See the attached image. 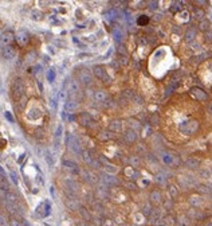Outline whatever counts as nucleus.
Segmentation results:
<instances>
[{"instance_id": "nucleus-1", "label": "nucleus", "mask_w": 212, "mask_h": 226, "mask_svg": "<svg viewBox=\"0 0 212 226\" xmlns=\"http://www.w3.org/2000/svg\"><path fill=\"white\" fill-rule=\"evenodd\" d=\"M178 129H180V132L184 133V135L191 136V135H193V133L198 132V129H199V121H196V120L184 121V123H181L180 125H178Z\"/></svg>"}, {"instance_id": "nucleus-2", "label": "nucleus", "mask_w": 212, "mask_h": 226, "mask_svg": "<svg viewBox=\"0 0 212 226\" xmlns=\"http://www.w3.org/2000/svg\"><path fill=\"white\" fill-rule=\"evenodd\" d=\"M26 88H24V82L20 78H16L12 82V86H11V93H12V98L15 101L20 100L24 96Z\"/></svg>"}, {"instance_id": "nucleus-3", "label": "nucleus", "mask_w": 212, "mask_h": 226, "mask_svg": "<svg viewBox=\"0 0 212 226\" xmlns=\"http://www.w3.org/2000/svg\"><path fill=\"white\" fill-rule=\"evenodd\" d=\"M93 74H94L95 78H98L99 81H105V82H109L110 78L106 73V69L103 68L102 65H95L93 68Z\"/></svg>"}, {"instance_id": "nucleus-4", "label": "nucleus", "mask_w": 212, "mask_h": 226, "mask_svg": "<svg viewBox=\"0 0 212 226\" xmlns=\"http://www.w3.org/2000/svg\"><path fill=\"white\" fill-rule=\"evenodd\" d=\"M14 39H15V34L12 31L3 32V34L0 35V47L4 49V47H7V46H11V43L14 42Z\"/></svg>"}, {"instance_id": "nucleus-5", "label": "nucleus", "mask_w": 212, "mask_h": 226, "mask_svg": "<svg viewBox=\"0 0 212 226\" xmlns=\"http://www.w3.org/2000/svg\"><path fill=\"white\" fill-rule=\"evenodd\" d=\"M78 81H79V84H82V85H90L91 81H93L91 73L86 69L79 70V73H78Z\"/></svg>"}, {"instance_id": "nucleus-6", "label": "nucleus", "mask_w": 212, "mask_h": 226, "mask_svg": "<svg viewBox=\"0 0 212 226\" xmlns=\"http://www.w3.org/2000/svg\"><path fill=\"white\" fill-rule=\"evenodd\" d=\"M78 123H79L82 127H86V128H90L94 125V120H93L91 114L89 113H81L78 116Z\"/></svg>"}, {"instance_id": "nucleus-7", "label": "nucleus", "mask_w": 212, "mask_h": 226, "mask_svg": "<svg viewBox=\"0 0 212 226\" xmlns=\"http://www.w3.org/2000/svg\"><path fill=\"white\" fill-rule=\"evenodd\" d=\"M149 203L152 206H158L160 203H162V194L160 190H152L149 194Z\"/></svg>"}, {"instance_id": "nucleus-8", "label": "nucleus", "mask_w": 212, "mask_h": 226, "mask_svg": "<svg viewBox=\"0 0 212 226\" xmlns=\"http://www.w3.org/2000/svg\"><path fill=\"white\" fill-rule=\"evenodd\" d=\"M161 160L168 166H177L178 164V158L176 156V155L170 154V152H162Z\"/></svg>"}, {"instance_id": "nucleus-9", "label": "nucleus", "mask_w": 212, "mask_h": 226, "mask_svg": "<svg viewBox=\"0 0 212 226\" xmlns=\"http://www.w3.org/2000/svg\"><path fill=\"white\" fill-rule=\"evenodd\" d=\"M191 96L192 97H195L196 100H199V101H206V100L208 98V94L206 93V92L203 90V89H200V88H192L191 89Z\"/></svg>"}, {"instance_id": "nucleus-10", "label": "nucleus", "mask_w": 212, "mask_h": 226, "mask_svg": "<svg viewBox=\"0 0 212 226\" xmlns=\"http://www.w3.org/2000/svg\"><path fill=\"white\" fill-rule=\"evenodd\" d=\"M124 128V121L121 118H113L109 123V131L110 132H121Z\"/></svg>"}, {"instance_id": "nucleus-11", "label": "nucleus", "mask_w": 212, "mask_h": 226, "mask_svg": "<svg viewBox=\"0 0 212 226\" xmlns=\"http://www.w3.org/2000/svg\"><path fill=\"white\" fill-rule=\"evenodd\" d=\"M124 139H125L128 143L133 144V143H136L137 140H138V135H137L136 131H133V129L128 128V129H126V131L124 132Z\"/></svg>"}, {"instance_id": "nucleus-12", "label": "nucleus", "mask_w": 212, "mask_h": 226, "mask_svg": "<svg viewBox=\"0 0 212 226\" xmlns=\"http://www.w3.org/2000/svg\"><path fill=\"white\" fill-rule=\"evenodd\" d=\"M101 179H102V182L106 184V186H116V184H118V179L114 175H111V174H107V172H105V174H102V176H101Z\"/></svg>"}, {"instance_id": "nucleus-13", "label": "nucleus", "mask_w": 212, "mask_h": 226, "mask_svg": "<svg viewBox=\"0 0 212 226\" xmlns=\"http://www.w3.org/2000/svg\"><path fill=\"white\" fill-rule=\"evenodd\" d=\"M2 55H3V58L4 59H12V58H15V55H16V50H15V47L14 46H7V47H4V49L2 50Z\"/></svg>"}, {"instance_id": "nucleus-14", "label": "nucleus", "mask_w": 212, "mask_h": 226, "mask_svg": "<svg viewBox=\"0 0 212 226\" xmlns=\"http://www.w3.org/2000/svg\"><path fill=\"white\" fill-rule=\"evenodd\" d=\"M162 221V216H161V212H160L158 209H153V212H152V214L149 216V222L152 225H158V222Z\"/></svg>"}, {"instance_id": "nucleus-15", "label": "nucleus", "mask_w": 212, "mask_h": 226, "mask_svg": "<svg viewBox=\"0 0 212 226\" xmlns=\"http://www.w3.org/2000/svg\"><path fill=\"white\" fill-rule=\"evenodd\" d=\"M107 97H109V94H107V92L106 90H95L94 92V100L97 102H105V101H107Z\"/></svg>"}, {"instance_id": "nucleus-16", "label": "nucleus", "mask_w": 212, "mask_h": 226, "mask_svg": "<svg viewBox=\"0 0 212 226\" xmlns=\"http://www.w3.org/2000/svg\"><path fill=\"white\" fill-rule=\"evenodd\" d=\"M28 39H30V35L24 31V30H22V31L18 32V35H16V40H18V43H19V44H22V46L27 44V43H28Z\"/></svg>"}, {"instance_id": "nucleus-17", "label": "nucleus", "mask_w": 212, "mask_h": 226, "mask_svg": "<svg viewBox=\"0 0 212 226\" xmlns=\"http://www.w3.org/2000/svg\"><path fill=\"white\" fill-rule=\"evenodd\" d=\"M69 147H70V150L71 151H74L75 154H82L81 152V148H79V144H78V142H77V139L74 138V136H71L70 135V138H69Z\"/></svg>"}, {"instance_id": "nucleus-18", "label": "nucleus", "mask_w": 212, "mask_h": 226, "mask_svg": "<svg viewBox=\"0 0 212 226\" xmlns=\"http://www.w3.org/2000/svg\"><path fill=\"white\" fill-rule=\"evenodd\" d=\"M185 167L189 170H198L200 167V162L196 158H188L185 160Z\"/></svg>"}, {"instance_id": "nucleus-19", "label": "nucleus", "mask_w": 212, "mask_h": 226, "mask_svg": "<svg viewBox=\"0 0 212 226\" xmlns=\"http://www.w3.org/2000/svg\"><path fill=\"white\" fill-rule=\"evenodd\" d=\"M6 201L10 203V205H19V197H18L15 192H6Z\"/></svg>"}, {"instance_id": "nucleus-20", "label": "nucleus", "mask_w": 212, "mask_h": 226, "mask_svg": "<svg viewBox=\"0 0 212 226\" xmlns=\"http://www.w3.org/2000/svg\"><path fill=\"white\" fill-rule=\"evenodd\" d=\"M195 38H196V28H193V27H191L189 30H187V32H185V35H184V40L187 43H192L193 40H195Z\"/></svg>"}, {"instance_id": "nucleus-21", "label": "nucleus", "mask_w": 212, "mask_h": 226, "mask_svg": "<svg viewBox=\"0 0 212 226\" xmlns=\"http://www.w3.org/2000/svg\"><path fill=\"white\" fill-rule=\"evenodd\" d=\"M176 222H177V220L172 216V214H166V216L162 217L161 224L165 225V226H174V225H176Z\"/></svg>"}, {"instance_id": "nucleus-22", "label": "nucleus", "mask_w": 212, "mask_h": 226, "mask_svg": "<svg viewBox=\"0 0 212 226\" xmlns=\"http://www.w3.org/2000/svg\"><path fill=\"white\" fill-rule=\"evenodd\" d=\"M69 93L70 96H75L77 93H79V82L78 81H71L69 82Z\"/></svg>"}, {"instance_id": "nucleus-23", "label": "nucleus", "mask_w": 212, "mask_h": 226, "mask_svg": "<svg viewBox=\"0 0 212 226\" xmlns=\"http://www.w3.org/2000/svg\"><path fill=\"white\" fill-rule=\"evenodd\" d=\"M126 123L129 124V128H130V129H133V131H136V132L141 128V123H140L138 120H137V118H134V117L128 118V121H126Z\"/></svg>"}, {"instance_id": "nucleus-24", "label": "nucleus", "mask_w": 212, "mask_h": 226, "mask_svg": "<svg viewBox=\"0 0 212 226\" xmlns=\"http://www.w3.org/2000/svg\"><path fill=\"white\" fill-rule=\"evenodd\" d=\"M62 166L65 168H69V170H74V171H78V164L75 162L73 160H67V159H65V160H62Z\"/></svg>"}, {"instance_id": "nucleus-25", "label": "nucleus", "mask_w": 212, "mask_h": 226, "mask_svg": "<svg viewBox=\"0 0 212 226\" xmlns=\"http://www.w3.org/2000/svg\"><path fill=\"white\" fill-rule=\"evenodd\" d=\"M0 190H2V191H6V192H8V190H10L8 180L6 179L3 174H0Z\"/></svg>"}, {"instance_id": "nucleus-26", "label": "nucleus", "mask_w": 212, "mask_h": 226, "mask_svg": "<svg viewBox=\"0 0 212 226\" xmlns=\"http://www.w3.org/2000/svg\"><path fill=\"white\" fill-rule=\"evenodd\" d=\"M98 139L101 140V142H107V140L111 139V133L110 131L107 129V131H101L98 133Z\"/></svg>"}, {"instance_id": "nucleus-27", "label": "nucleus", "mask_w": 212, "mask_h": 226, "mask_svg": "<svg viewBox=\"0 0 212 226\" xmlns=\"http://www.w3.org/2000/svg\"><path fill=\"white\" fill-rule=\"evenodd\" d=\"M125 175H126V176H129V179H130V180H133L134 178L138 176V174H137V172L134 171V168L130 167V166H129V167H126V168H125Z\"/></svg>"}, {"instance_id": "nucleus-28", "label": "nucleus", "mask_w": 212, "mask_h": 226, "mask_svg": "<svg viewBox=\"0 0 212 226\" xmlns=\"http://www.w3.org/2000/svg\"><path fill=\"white\" fill-rule=\"evenodd\" d=\"M210 26H211V23L208 19H203V20L199 22V30H202V31H206V32L210 31Z\"/></svg>"}, {"instance_id": "nucleus-29", "label": "nucleus", "mask_w": 212, "mask_h": 226, "mask_svg": "<svg viewBox=\"0 0 212 226\" xmlns=\"http://www.w3.org/2000/svg\"><path fill=\"white\" fill-rule=\"evenodd\" d=\"M192 16H193V19L203 20V19H204V16H206V14H204V10H202V8H196L195 11H193Z\"/></svg>"}, {"instance_id": "nucleus-30", "label": "nucleus", "mask_w": 212, "mask_h": 226, "mask_svg": "<svg viewBox=\"0 0 212 226\" xmlns=\"http://www.w3.org/2000/svg\"><path fill=\"white\" fill-rule=\"evenodd\" d=\"M77 106H78V104H77L75 100H69V101L66 102L65 108H66V110H69V112H73V110L77 109Z\"/></svg>"}, {"instance_id": "nucleus-31", "label": "nucleus", "mask_w": 212, "mask_h": 226, "mask_svg": "<svg viewBox=\"0 0 212 226\" xmlns=\"http://www.w3.org/2000/svg\"><path fill=\"white\" fill-rule=\"evenodd\" d=\"M181 6H183V3L181 2H173L172 4H170V12H173V14H176V12H180L181 11Z\"/></svg>"}, {"instance_id": "nucleus-32", "label": "nucleus", "mask_w": 212, "mask_h": 226, "mask_svg": "<svg viewBox=\"0 0 212 226\" xmlns=\"http://www.w3.org/2000/svg\"><path fill=\"white\" fill-rule=\"evenodd\" d=\"M129 164H130V167H133V168L138 167V166L141 164V159L138 156H132L129 159Z\"/></svg>"}, {"instance_id": "nucleus-33", "label": "nucleus", "mask_w": 212, "mask_h": 226, "mask_svg": "<svg viewBox=\"0 0 212 226\" xmlns=\"http://www.w3.org/2000/svg\"><path fill=\"white\" fill-rule=\"evenodd\" d=\"M66 184L69 186V190H71L73 192H77L78 188H79V184L77 182H74V180H66Z\"/></svg>"}, {"instance_id": "nucleus-34", "label": "nucleus", "mask_w": 212, "mask_h": 226, "mask_svg": "<svg viewBox=\"0 0 212 226\" xmlns=\"http://www.w3.org/2000/svg\"><path fill=\"white\" fill-rule=\"evenodd\" d=\"M152 212H153V206H152L150 203H146V205L142 207V214L145 217H149L152 214Z\"/></svg>"}, {"instance_id": "nucleus-35", "label": "nucleus", "mask_w": 212, "mask_h": 226, "mask_svg": "<svg viewBox=\"0 0 212 226\" xmlns=\"http://www.w3.org/2000/svg\"><path fill=\"white\" fill-rule=\"evenodd\" d=\"M196 188H198V191L202 192V194H210V192H211V187L206 186V184H198Z\"/></svg>"}, {"instance_id": "nucleus-36", "label": "nucleus", "mask_w": 212, "mask_h": 226, "mask_svg": "<svg viewBox=\"0 0 212 226\" xmlns=\"http://www.w3.org/2000/svg\"><path fill=\"white\" fill-rule=\"evenodd\" d=\"M121 96H122V97H124V98H126V100H128V101H130V100H133V98H134V93H133L132 90H129V89H126V90H124V92H122V93H121Z\"/></svg>"}, {"instance_id": "nucleus-37", "label": "nucleus", "mask_w": 212, "mask_h": 226, "mask_svg": "<svg viewBox=\"0 0 212 226\" xmlns=\"http://www.w3.org/2000/svg\"><path fill=\"white\" fill-rule=\"evenodd\" d=\"M111 35H113V38L116 39V42H120V40L122 39V32L120 28H114L113 32H111Z\"/></svg>"}, {"instance_id": "nucleus-38", "label": "nucleus", "mask_w": 212, "mask_h": 226, "mask_svg": "<svg viewBox=\"0 0 212 226\" xmlns=\"http://www.w3.org/2000/svg\"><path fill=\"white\" fill-rule=\"evenodd\" d=\"M154 182L156 183H158V184H161V186H165V176L162 175V174H157V175L154 176Z\"/></svg>"}, {"instance_id": "nucleus-39", "label": "nucleus", "mask_w": 212, "mask_h": 226, "mask_svg": "<svg viewBox=\"0 0 212 226\" xmlns=\"http://www.w3.org/2000/svg\"><path fill=\"white\" fill-rule=\"evenodd\" d=\"M176 86H177V82H174V84H170V85H169V86H168V88H166V89H165V93H164V97H168V96H169V94H170V93H172V92L174 90V88H176Z\"/></svg>"}, {"instance_id": "nucleus-40", "label": "nucleus", "mask_w": 212, "mask_h": 226, "mask_svg": "<svg viewBox=\"0 0 212 226\" xmlns=\"http://www.w3.org/2000/svg\"><path fill=\"white\" fill-rule=\"evenodd\" d=\"M168 188H169V194H170V197H172V199H173V198H176L177 195H178V190L173 186V184H170V186H168Z\"/></svg>"}, {"instance_id": "nucleus-41", "label": "nucleus", "mask_w": 212, "mask_h": 226, "mask_svg": "<svg viewBox=\"0 0 212 226\" xmlns=\"http://www.w3.org/2000/svg\"><path fill=\"white\" fill-rule=\"evenodd\" d=\"M82 156H83V160L87 163V164H91L93 163V159L90 156V154H89V151H82Z\"/></svg>"}, {"instance_id": "nucleus-42", "label": "nucleus", "mask_w": 212, "mask_h": 226, "mask_svg": "<svg viewBox=\"0 0 212 226\" xmlns=\"http://www.w3.org/2000/svg\"><path fill=\"white\" fill-rule=\"evenodd\" d=\"M10 225L11 226H23V222H20L19 220H18V218H11L10 220Z\"/></svg>"}, {"instance_id": "nucleus-43", "label": "nucleus", "mask_w": 212, "mask_h": 226, "mask_svg": "<svg viewBox=\"0 0 212 226\" xmlns=\"http://www.w3.org/2000/svg\"><path fill=\"white\" fill-rule=\"evenodd\" d=\"M148 22H149V18L146 16V15H141L140 19H138V24L142 26V24H148Z\"/></svg>"}, {"instance_id": "nucleus-44", "label": "nucleus", "mask_w": 212, "mask_h": 226, "mask_svg": "<svg viewBox=\"0 0 212 226\" xmlns=\"http://www.w3.org/2000/svg\"><path fill=\"white\" fill-rule=\"evenodd\" d=\"M150 124L152 125H158V123H160V118H158V116L157 114H152L150 116Z\"/></svg>"}, {"instance_id": "nucleus-45", "label": "nucleus", "mask_w": 212, "mask_h": 226, "mask_svg": "<svg viewBox=\"0 0 212 226\" xmlns=\"http://www.w3.org/2000/svg\"><path fill=\"white\" fill-rule=\"evenodd\" d=\"M128 61H129V58H128V55H120V64L121 65H128Z\"/></svg>"}, {"instance_id": "nucleus-46", "label": "nucleus", "mask_w": 212, "mask_h": 226, "mask_svg": "<svg viewBox=\"0 0 212 226\" xmlns=\"http://www.w3.org/2000/svg\"><path fill=\"white\" fill-rule=\"evenodd\" d=\"M148 8H150V10H157L158 8V2H149L148 3Z\"/></svg>"}, {"instance_id": "nucleus-47", "label": "nucleus", "mask_w": 212, "mask_h": 226, "mask_svg": "<svg viewBox=\"0 0 212 226\" xmlns=\"http://www.w3.org/2000/svg\"><path fill=\"white\" fill-rule=\"evenodd\" d=\"M125 186L128 187L129 190H138V187H137V184H134L133 182H129V183H126Z\"/></svg>"}, {"instance_id": "nucleus-48", "label": "nucleus", "mask_w": 212, "mask_h": 226, "mask_svg": "<svg viewBox=\"0 0 212 226\" xmlns=\"http://www.w3.org/2000/svg\"><path fill=\"white\" fill-rule=\"evenodd\" d=\"M32 18H34L35 20H39L40 18H42V14L38 12V11H34V12H32Z\"/></svg>"}, {"instance_id": "nucleus-49", "label": "nucleus", "mask_w": 212, "mask_h": 226, "mask_svg": "<svg viewBox=\"0 0 212 226\" xmlns=\"http://www.w3.org/2000/svg\"><path fill=\"white\" fill-rule=\"evenodd\" d=\"M206 39L208 40V42H212V31H211V30L206 32Z\"/></svg>"}, {"instance_id": "nucleus-50", "label": "nucleus", "mask_w": 212, "mask_h": 226, "mask_svg": "<svg viewBox=\"0 0 212 226\" xmlns=\"http://www.w3.org/2000/svg\"><path fill=\"white\" fill-rule=\"evenodd\" d=\"M181 18H183L184 22H187L189 19V14L187 12V11H183V14H181Z\"/></svg>"}, {"instance_id": "nucleus-51", "label": "nucleus", "mask_w": 212, "mask_h": 226, "mask_svg": "<svg viewBox=\"0 0 212 226\" xmlns=\"http://www.w3.org/2000/svg\"><path fill=\"white\" fill-rule=\"evenodd\" d=\"M178 224L183 225V226H187V225H188V222H185V216H184V217H183V216L180 217V220H178Z\"/></svg>"}, {"instance_id": "nucleus-52", "label": "nucleus", "mask_w": 212, "mask_h": 226, "mask_svg": "<svg viewBox=\"0 0 212 226\" xmlns=\"http://www.w3.org/2000/svg\"><path fill=\"white\" fill-rule=\"evenodd\" d=\"M10 176H11V179H12V182H14L15 184H16V183H18V176L15 175L14 172H10Z\"/></svg>"}, {"instance_id": "nucleus-53", "label": "nucleus", "mask_w": 212, "mask_h": 226, "mask_svg": "<svg viewBox=\"0 0 212 226\" xmlns=\"http://www.w3.org/2000/svg\"><path fill=\"white\" fill-rule=\"evenodd\" d=\"M47 78H48V81H51V82H53V81H54V70H50V73H48Z\"/></svg>"}, {"instance_id": "nucleus-54", "label": "nucleus", "mask_w": 212, "mask_h": 226, "mask_svg": "<svg viewBox=\"0 0 212 226\" xmlns=\"http://www.w3.org/2000/svg\"><path fill=\"white\" fill-rule=\"evenodd\" d=\"M173 205V201H168V202H164V206L166 207V209H170Z\"/></svg>"}, {"instance_id": "nucleus-55", "label": "nucleus", "mask_w": 212, "mask_h": 226, "mask_svg": "<svg viewBox=\"0 0 212 226\" xmlns=\"http://www.w3.org/2000/svg\"><path fill=\"white\" fill-rule=\"evenodd\" d=\"M62 131H63V129H62V125H61V127L58 128L57 133H55V136H57V139H59V138H61V133H62Z\"/></svg>"}, {"instance_id": "nucleus-56", "label": "nucleus", "mask_w": 212, "mask_h": 226, "mask_svg": "<svg viewBox=\"0 0 212 226\" xmlns=\"http://www.w3.org/2000/svg\"><path fill=\"white\" fill-rule=\"evenodd\" d=\"M200 175L204 178H210V171H200Z\"/></svg>"}, {"instance_id": "nucleus-57", "label": "nucleus", "mask_w": 212, "mask_h": 226, "mask_svg": "<svg viewBox=\"0 0 212 226\" xmlns=\"http://www.w3.org/2000/svg\"><path fill=\"white\" fill-rule=\"evenodd\" d=\"M207 112L210 113V114H212V102H208V105H207Z\"/></svg>"}, {"instance_id": "nucleus-58", "label": "nucleus", "mask_w": 212, "mask_h": 226, "mask_svg": "<svg viewBox=\"0 0 212 226\" xmlns=\"http://www.w3.org/2000/svg\"><path fill=\"white\" fill-rule=\"evenodd\" d=\"M6 117L8 118L10 121H14V118H12V116H11V113H10V112H6Z\"/></svg>"}, {"instance_id": "nucleus-59", "label": "nucleus", "mask_w": 212, "mask_h": 226, "mask_svg": "<svg viewBox=\"0 0 212 226\" xmlns=\"http://www.w3.org/2000/svg\"><path fill=\"white\" fill-rule=\"evenodd\" d=\"M196 4H199V6H204V4H206V2H196Z\"/></svg>"}, {"instance_id": "nucleus-60", "label": "nucleus", "mask_w": 212, "mask_h": 226, "mask_svg": "<svg viewBox=\"0 0 212 226\" xmlns=\"http://www.w3.org/2000/svg\"><path fill=\"white\" fill-rule=\"evenodd\" d=\"M156 226H165V225H162V224H158V225H156Z\"/></svg>"}, {"instance_id": "nucleus-61", "label": "nucleus", "mask_w": 212, "mask_h": 226, "mask_svg": "<svg viewBox=\"0 0 212 226\" xmlns=\"http://www.w3.org/2000/svg\"><path fill=\"white\" fill-rule=\"evenodd\" d=\"M0 174H3V170H2V167H0Z\"/></svg>"}]
</instances>
